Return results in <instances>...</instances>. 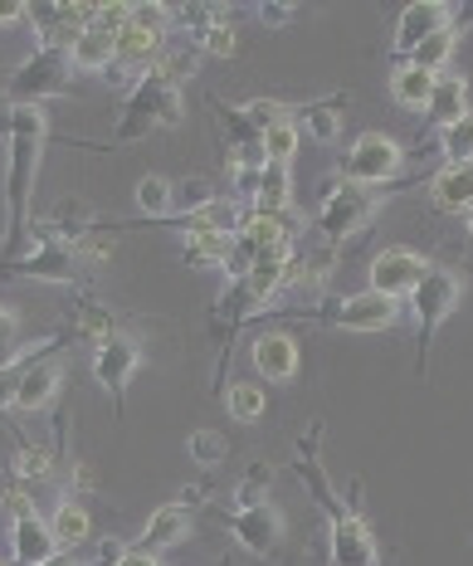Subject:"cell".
<instances>
[{
    "mask_svg": "<svg viewBox=\"0 0 473 566\" xmlns=\"http://www.w3.org/2000/svg\"><path fill=\"white\" fill-rule=\"evenodd\" d=\"M323 440V424H307L298 440V459H288V469L303 479V489L313 493V503L327 513V566H381V552H376L371 523L357 513V503H347L327 479L323 459H317L313 444Z\"/></svg>",
    "mask_w": 473,
    "mask_h": 566,
    "instance_id": "obj_1",
    "label": "cell"
},
{
    "mask_svg": "<svg viewBox=\"0 0 473 566\" xmlns=\"http://www.w3.org/2000/svg\"><path fill=\"white\" fill-rule=\"evenodd\" d=\"M10 171H6V206H10V230H6V250H0V269L15 264L20 250H25L30 234V200H34V171H40V157L50 147V108H34L15 103V127H10Z\"/></svg>",
    "mask_w": 473,
    "mask_h": 566,
    "instance_id": "obj_2",
    "label": "cell"
},
{
    "mask_svg": "<svg viewBox=\"0 0 473 566\" xmlns=\"http://www.w3.org/2000/svg\"><path fill=\"white\" fill-rule=\"evenodd\" d=\"M181 117H186L181 88H171V84H161V78L141 74L137 88L123 98V117H117V127H113V142H117V147H133V142L161 133V127H181Z\"/></svg>",
    "mask_w": 473,
    "mask_h": 566,
    "instance_id": "obj_3",
    "label": "cell"
},
{
    "mask_svg": "<svg viewBox=\"0 0 473 566\" xmlns=\"http://www.w3.org/2000/svg\"><path fill=\"white\" fill-rule=\"evenodd\" d=\"M459 298H464V279H459V269H449V264H430V269H424V279L416 283V293L406 298L410 313H416V371L420 376L430 371L434 327H440L444 317L459 308Z\"/></svg>",
    "mask_w": 473,
    "mask_h": 566,
    "instance_id": "obj_4",
    "label": "cell"
},
{
    "mask_svg": "<svg viewBox=\"0 0 473 566\" xmlns=\"http://www.w3.org/2000/svg\"><path fill=\"white\" fill-rule=\"evenodd\" d=\"M376 210H381V191L337 176V181H327L323 200H317L313 226H317V234H323L327 244H341V240H351V234H361L366 226H371Z\"/></svg>",
    "mask_w": 473,
    "mask_h": 566,
    "instance_id": "obj_5",
    "label": "cell"
},
{
    "mask_svg": "<svg viewBox=\"0 0 473 566\" xmlns=\"http://www.w3.org/2000/svg\"><path fill=\"white\" fill-rule=\"evenodd\" d=\"M69 88H74V64H69V50H40V44H34V50L15 64V74L6 78V88H0V93H6L10 103H20V108H25V103L44 108L50 98H64Z\"/></svg>",
    "mask_w": 473,
    "mask_h": 566,
    "instance_id": "obj_6",
    "label": "cell"
},
{
    "mask_svg": "<svg viewBox=\"0 0 473 566\" xmlns=\"http://www.w3.org/2000/svg\"><path fill=\"white\" fill-rule=\"evenodd\" d=\"M288 317L317 323V327H341V333H390L400 323V303L361 289V293H347V298H327V308H298Z\"/></svg>",
    "mask_w": 473,
    "mask_h": 566,
    "instance_id": "obj_7",
    "label": "cell"
},
{
    "mask_svg": "<svg viewBox=\"0 0 473 566\" xmlns=\"http://www.w3.org/2000/svg\"><path fill=\"white\" fill-rule=\"evenodd\" d=\"M6 279H34V283H84V259L69 240L59 234H44L34 240V250H25L15 264L0 269Z\"/></svg>",
    "mask_w": 473,
    "mask_h": 566,
    "instance_id": "obj_8",
    "label": "cell"
},
{
    "mask_svg": "<svg viewBox=\"0 0 473 566\" xmlns=\"http://www.w3.org/2000/svg\"><path fill=\"white\" fill-rule=\"evenodd\" d=\"M400 161H406V151L396 147V137L386 133H361L357 142L347 147V157H341V176L357 186H386L400 176Z\"/></svg>",
    "mask_w": 473,
    "mask_h": 566,
    "instance_id": "obj_9",
    "label": "cell"
},
{
    "mask_svg": "<svg viewBox=\"0 0 473 566\" xmlns=\"http://www.w3.org/2000/svg\"><path fill=\"white\" fill-rule=\"evenodd\" d=\"M137 367H141V337L123 333V327H117L113 337H103L98 347H93V381H98L103 391H108L113 410H123L127 381L137 376Z\"/></svg>",
    "mask_w": 473,
    "mask_h": 566,
    "instance_id": "obj_10",
    "label": "cell"
},
{
    "mask_svg": "<svg viewBox=\"0 0 473 566\" xmlns=\"http://www.w3.org/2000/svg\"><path fill=\"white\" fill-rule=\"evenodd\" d=\"M224 533L240 542L244 552H254V557H278L283 547V513L278 503H250V509H234L224 513Z\"/></svg>",
    "mask_w": 473,
    "mask_h": 566,
    "instance_id": "obj_11",
    "label": "cell"
},
{
    "mask_svg": "<svg viewBox=\"0 0 473 566\" xmlns=\"http://www.w3.org/2000/svg\"><path fill=\"white\" fill-rule=\"evenodd\" d=\"M424 269H430V259L420 250H406V244H390L371 259V293H381L390 303H406L410 293H416V283L424 279Z\"/></svg>",
    "mask_w": 473,
    "mask_h": 566,
    "instance_id": "obj_12",
    "label": "cell"
},
{
    "mask_svg": "<svg viewBox=\"0 0 473 566\" xmlns=\"http://www.w3.org/2000/svg\"><path fill=\"white\" fill-rule=\"evenodd\" d=\"M440 30H454V6H444V0H410L406 10H400L396 20V44H390V64H406V54L424 44L430 34Z\"/></svg>",
    "mask_w": 473,
    "mask_h": 566,
    "instance_id": "obj_13",
    "label": "cell"
},
{
    "mask_svg": "<svg viewBox=\"0 0 473 566\" xmlns=\"http://www.w3.org/2000/svg\"><path fill=\"white\" fill-rule=\"evenodd\" d=\"M59 386H64V347H54V352H44L34 367L20 376V386H15V400H10V410H20V416H40L44 406H54V396H59Z\"/></svg>",
    "mask_w": 473,
    "mask_h": 566,
    "instance_id": "obj_14",
    "label": "cell"
},
{
    "mask_svg": "<svg viewBox=\"0 0 473 566\" xmlns=\"http://www.w3.org/2000/svg\"><path fill=\"white\" fill-rule=\"evenodd\" d=\"M54 533H50V517L40 509H25L10 517V566H44L54 557Z\"/></svg>",
    "mask_w": 473,
    "mask_h": 566,
    "instance_id": "obj_15",
    "label": "cell"
},
{
    "mask_svg": "<svg viewBox=\"0 0 473 566\" xmlns=\"http://www.w3.org/2000/svg\"><path fill=\"white\" fill-rule=\"evenodd\" d=\"M250 361L264 381H293L298 376V342L293 333H278V327H264L254 342H250Z\"/></svg>",
    "mask_w": 473,
    "mask_h": 566,
    "instance_id": "obj_16",
    "label": "cell"
},
{
    "mask_svg": "<svg viewBox=\"0 0 473 566\" xmlns=\"http://www.w3.org/2000/svg\"><path fill=\"white\" fill-rule=\"evenodd\" d=\"M191 527H196V517L186 503H167V509H157L147 517V527H141V537H137V547L141 552H171V547H181V542H191Z\"/></svg>",
    "mask_w": 473,
    "mask_h": 566,
    "instance_id": "obj_17",
    "label": "cell"
},
{
    "mask_svg": "<svg viewBox=\"0 0 473 566\" xmlns=\"http://www.w3.org/2000/svg\"><path fill=\"white\" fill-rule=\"evenodd\" d=\"M69 337H74V327H59V333L50 337H34V342H20V352L10 361H0V416L10 410V400H15V386H20V376H25L34 361L44 357V352H54V347H69Z\"/></svg>",
    "mask_w": 473,
    "mask_h": 566,
    "instance_id": "obj_18",
    "label": "cell"
},
{
    "mask_svg": "<svg viewBox=\"0 0 473 566\" xmlns=\"http://www.w3.org/2000/svg\"><path fill=\"white\" fill-rule=\"evenodd\" d=\"M244 216H250V210H244L234 196H216L210 206H200L196 216H181V220H171V226L181 234H240Z\"/></svg>",
    "mask_w": 473,
    "mask_h": 566,
    "instance_id": "obj_19",
    "label": "cell"
},
{
    "mask_svg": "<svg viewBox=\"0 0 473 566\" xmlns=\"http://www.w3.org/2000/svg\"><path fill=\"white\" fill-rule=\"evenodd\" d=\"M464 113H469V78L464 74H440L434 78V93H430V108H424V127L444 133V127H454Z\"/></svg>",
    "mask_w": 473,
    "mask_h": 566,
    "instance_id": "obj_20",
    "label": "cell"
},
{
    "mask_svg": "<svg viewBox=\"0 0 473 566\" xmlns=\"http://www.w3.org/2000/svg\"><path fill=\"white\" fill-rule=\"evenodd\" d=\"M250 210L254 216H288L293 210V176H288V167H274L269 161L264 171L254 176V186H250Z\"/></svg>",
    "mask_w": 473,
    "mask_h": 566,
    "instance_id": "obj_21",
    "label": "cell"
},
{
    "mask_svg": "<svg viewBox=\"0 0 473 566\" xmlns=\"http://www.w3.org/2000/svg\"><path fill=\"white\" fill-rule=\"evenodd\" d=\"M69 64H74V74H108L117 64V34L88 25L74 44H69Z\"/></svg>",
    "mask_w": 473,
    "mask_h": 566,
    "instance_id": "obj_22",
    "label": "cell"
},
{
    "mask_svg": "<svg viewBox=\"0 0 473 566\" xmlns=\"http://www.w3.org/2000/svg\"><path fill=\"white\" fill-rule=\"evenodd\" d=\"M50 533H54V547H59V552L88 547V542H93V517H88L84 503L59 499V503H54V513H50Z\"/></svg>",
    "mask_w": 473,
    "mask_h": 566,
    "instance_id": "obj_23",
    "label": "cell"
},
{
    "mask_svg": "<svg viewBox=\"0 0 473 566\" xmlns=\"http://www.w3.org/2000/svg\"><path fill=\"white\" fill-rule=\"evenodd\" d=\"M430 200L449 216H469L473 210V167H444L430 181Z\"/></svg>",
    "mask_w": 473,
    "mask_h": 566,
    "instance_id": "obj_24",
    "label": "cell"
},
{
    "mask_svg": "<svg viewBox=\"0 0 473 566\" xmlns=\"http://www.w3.org/2000/svg\"><path fill=\"white\" fill-rule=\"evenodd\" d=\"M434 78L440 74H430V69H416V64H400L396 74H390V93H396V103L400 108H430V93H434Z\"/></svg>",
    "mask_w": 473,
    "mask_h": 566,
    "instance_id": "obj_25",
    "label": "cell"
},
{
    "mask_svg": "<svg viewBox=\"0 0 473 566\" xmlns=\"http://www.w3.org/2000/svg\"><path fill=\"white\" fill-rule=\"evenodd\" d=\"M186 240V264L191 269H224L234 234H181Z\"/></svg>",
    "mask_w": 473,
    "mask_h": 566,
    "instance_id": "obj_26",
    "label": "cell"
},
{
    "mask_svg": "<svg viewBox=\"0 0 473 566\" xmlns=\"http://www.w3.org/2000/svg\"><path fill=\"white\" fill-rule=\"evenodd\" d=\"M171 196H176V181H167L157 171L137 181V210L147 220H171Z\"/></svg>",
    "mask_w": 473,
    "mask_h": 566,
    "instance_id": "obj_27",
    "label": "cell"
},
{
    "mask_svg": "<svg viewBox=\"0 0 473 566\" xmlns=\"http://www.w3.org/2000/svg\"><path fill=\"white\" fill-rule=\"evenodd\" d=\"M298 133L317 137V142H337L341 137V108L337 103H307V108H298Z\"/></svg>",
    "mask_w": 473,
    "mask_h": 566,
    "instance_id": "obj_28",
    "label": "cell"
},
{
    "mask_svg": "<svg viewBox=\"0 0 473 566\" xmlns=\"http://www.w3.org/2000/svg\"><path fill=\"white\" fill-rule=\"evenodd\" d=\"M264 406H269V396H264V386H254V381H234L230 391H224V410H230V420H240V424L264 420Z\"/></svg>",
    "mask_w": 473,
    "mask_h": 566,
    "instance_id": "obj_29",
    "label": "cell"
},
{
    "mask_svg": "<svg viewBox=\"0 0 473 566\" xmlns=\"http://www.w3.org/2000/svg\"><path fill=\"white\" fill-rule=\"evenodd\" d=\"M15 474L25 479V483H44V479H54V474H59V459H54L50 444L20 440V450H15Z\"/></svg>",
    "mask_w": 473,
    "mask_h": 566,
    "instance_id": "obj_30",
    "label": "cell"
},
{
    "mask_svg": "<svg viewBox=\"0 0 473 566\" xmlns=\"http://www.w3.org/2000/svg\"><path fill=\"white\" fill-rule=\"evenodd\" d=\"M454 44H459V30H440V34H430L424 44H416V50L406 54V64L430 69V74H444V64H449V54H454Z\"/></svg>",
    "mask_w": 473,
    "mask_h": 566,
    "instance_id": "obj_31",
    "label": "cell"
},
{
    "mask_svg": "<svg viewBox=\"0 0 473 566\" xmlns=\"http://www.w3.org/2000/svg\"><path fill=\"white\" fill-rule=\"evenodd\" d=\"M440 151H444L449 167H469V161H473V108L459 117L454 127H444V133H440Z\"/></svg>",
    "mask_w": 473,
    "mask_h": 566,
    "instance_id": "obj_32",
    "label": "cell"
},
{
    "mask_svg": "<svg viewBox=\"0 0 473 566\" xmlns=\"http://www.w3.org/2000/svg\"><path fill=\"white\" fill-rule=\"evenodd\" d=\"M216 200V186L206 181V176H186V181H176V196H171V220L181 216H196L200 206H210Z\"/></svg>",
    "mask_w": 473,
    "mask_h": 566,
    "instance_id": "obj_33",
    "label": "cell"
},
{
    "mask_svg": "<svg viewBox=\"0 0 473 566\" xmlns=\"http://www.w3.org/2000/svg\"><path fill=\"white\" fill-rule=\"evenodd\" d=\"M74 333L98 347L103 337H113V333H117V323H113V313L103 308V303H78V313H74Z\"/></svg>",
    "mask_w": 473,
    "mask_h": 566,
    "instance_id": "obj_34",
    "label": "cell"
},
{
    "mask_svg": "<svg viewBox=\"0 0 473 566\" xmlns=\"http://www.w3.org/2000/svg\"><path fill=\"white\" fill-rule=\"evenodd\" d=\"M298 123H293V117H288V123H278V127H269V133H264V157L269 161H274V167H293V157H298Z\"/></svg>",
    "mask_w": 473,
    "mask_h": 566,
    "instance_id": "obj_35",
    "label": "cell"
},
{
    "mask_svg": "<svg viewBox=\"0 0 473 566\" xmlns=\"http://www.w3.org/2000/svg\"><path fill=\"white\" fill-rule=\"evenodd\" d=\"M186 454L196 459V464H206V469H216L224 454H230V440H224L220 430H196L191 440H186Z\"/></svg>",
    "mask_w": 473,
    "mask_h": 566,
    "instance_id": "obj_36",
    "label": "cell"
},
{
    "mask_svg": "<svg viewBox=\"0 0 473 566\" xmlns=\"http://www.w3.org/2000/svg\"><path fill=\"white\" fill-rule=\"evenodd\" d=\"M171 20H176V10L161 6V0H137V6H133V25L147 30V34H157V40H167Z\"/></svg>",
    "mask_w": 473,
    "mask_h": 566,
    "instance_id": "obj_37",
    "label": "cell"
},
{
    "mask_svg": "<svg viewBox=\"0 0 473 566\" xmlns=\"http://www.w3.org/2000/svg\"><path fill=\"white\" fill-rule=\"evenodd\" d=\"M244 113H250V123L259 127V133H269V127H278V123H288V103H278V98H250V103H240Z\"/></svg>",
    "mask_w": 473,
    "mask_h": 566,
    "instance_id": "obj_38",
    "label": "cell"
},
{
    "mask_svg": "<svg viewBox=\"0 0 473 566\" xmlns=\"http://www.w3.org/2000/svg\"><path fill=\"white\" fill-rule=\"evenodd\" d=\"M200 54H210V59H234L240 54V30L230 25V20H220L216 30L200 40Z\"/></svg>",
    "mask_w": 473,
    "mask_h": 566,
    "instance_id": "obj_39",
    "label": "cell"
},
{
    "mask_svg": "<svg viewBox=\"0 0 473 566\" xmlns=\"http://www.w3.org/2000/svg\"><path fill=\"white\" fill-rule=\"evenodd\" d=\"M269 479H274V469H269V464H250V474H244L240 489H234L240 509H250V503H264L269 499Z\"/></svg>",
    "mask_w": 473,
    "mask_h": 566,
    "instance_id": "obj_40",
    "label": "cell"
},
{
    "mask_svg": "<svg viewBox=\"0 0 473 566\" xmlns=\"http://www.w3.org/2000/svg\"><path fill=\"white\" fill-rule=\"evenodd\" d=\"M127 20H133V6H123V0H103L98 15H93V25L108 30V34H123V30H127Z\"/></svg>",
    "mask_w": 473,
    "mask_h": 566,
    "instance_id": "obj_41",
    "label": "cell"
},
{
    "mask_svg": "<svg viewBox=\"0 0 473 566\" xmlns=\"http://www.w3.org/2000/svg\"><path fill=\"white\" fill-rule=\"evenodd\" d=\"M15 333H20V317L0 303V361H10L20 352V342H15Z\"/></svg>",
    "mask_w": 473,
    "mask_h": 566,
    "instance_id": "obj_42",
    "label": "cell"
},
{
    "mask_svg": "<svg viewBox=\"0 0 473 566\" xmlns=\"http://www.w3.org/2000/svg\"><path fill=\"white\" fill-rule=\"evenodd\" d=\"M259 20H269V25H288L293 15H298V6H274V0H264V6H254Z\"/></svg>",
    "mask_w": 473,
    "mask_h": 566,
    "instance_id": "obj_43",
    "label": "cell"
},
{
    "mask_svg": "<svg viewBox=\"0 0 473 566\" xmlns=\"http://www.w3.org/2000/svg\"><path fill=\"white\" fill-rule=\"evenodd\" d=\"M113 566H161V557L157 552H141V547H127L123 557H117Z\"/></svg>",
    "mask_w": 473,
    "mask_h": 566,
    "instance_id": "obj_44",
    "label": "cell"
},
{
    "mask_svg": "<svg viewBox=\"0 0 473 566\" xmlns=\"http://www.w3.org/2000/svg\"><path fill=\"white\" fill-rule=\"evenodd\" d=\"M10 127H15V103L0 93V142H10Z\"/></svg>",
    "mask_w": 473,
    "mask_h": 566,
    "instance_id": "obj_45",
    "label": "cell"
},
{
    "mask_svg": "<svg viewBox=\"0 0 473 566\" xmlns=\"http://www.w3.org/2000/svg\"><path fill=\"white\" fill-rule=\"evenodd\" d=\"M44 566H88V562H78V557H74V552H54V557H50V562H44Z\"/></svg>",
    "mask_w": 473,
    "mask_h": 566,
    "instance_id": "obj_46",
    "label": "cell"
},
{
    "mask_svg": "<svg viewBox=\"0 0 473 566\" xmlns=\"http://www.w3.org/2000/svg\"><path fill=\"white\" fill-rule=\"evenodd\" d=\"M464 226H469V240H473V210H469V216H464Z\"/></svg>",
    "mask_w": 473,
    "mask_h": 566,
    "instance_id": "obj_47",
    "label": "cell"
},
{
    "mask_svg": "<svg viewBox=\"0 0 473 566\" xmlns=\"http://www.w3.org/2000/svg\"><path fill=\"white\" fill-rule=\"evenodd\" d=\"M469 167H473V161H469Z\"/></svg>",
    "mask_w": 473,
    "mask_h": 566,
    "instance_id": "obj_48",
    "label": "cell"
}]
</instances>
